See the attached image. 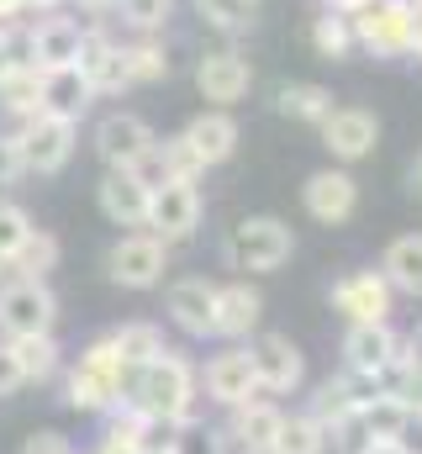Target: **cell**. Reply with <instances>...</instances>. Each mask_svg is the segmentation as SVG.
<instances>
[{
  "mask_svg": "<svg viewBox=\"0 0 422 454\" xmlns=\"http://www.w3.org/2000/svg\"><path fill=\"white\" fill-rule=\"evenodd\" d=\"M21 5H59V0H21Z\"/></svg>",
  "mask_w": 422,
  "mask_h": 454,
  "instance_id": "681fc988",
  "label": "cell"
},
{
  "mask_svg": "<svg viewBox=\"0 0 422 454\" xmlns=\"http://www.w3.org/2000/svg\"><path fill=\"white\" fill-rule=\"evenodd\" d=\"M148 148H153V127L132 112H111L96 127V153L106 159V169H132Z\"/></svg>",
  "mask_w": 422,
  "mask_h": 454,
  "instance_id": "d6986e66",
  "label": "cell"
},
{
  "mask_svg": "<svg viewBox=\"0 0 422 454\" xmlns=\"http://www.w3.org/2000/svg\"><path fill=\"white\" fill-rule=\"evenodd\" d=\"M327 301H332V312L343 323H391V312H396V291L386 286L380 270H348V275H338L332 291H327Z\"/></svg>",
  "mask_w": 422,
  "mask_h": 454,
  "instance_id": "9c48e42d",
  "label": "cell"
},
{
  "mask_svg": "<svg viewBox=\"0 0 422 454\" xmlns=\"http://www.w3.org/2000/svg\"><path fill=\"white\" fill-rule=\"evenodd\" d=\"M238 454H243V450H238Z\"/></svg>",
  "mask_w": 422,
  "mask_h": 454,
  "instance_id": "f5cc1de1",
  "label": "cell"
},
{
  "mask_svg": "<svg viewBox=\"0 0 422 454\" xmlns=\"http://www.w3.org/2000/svg\"><path fill=\"white\" fill-rule=\"evenodd\" d=\"M180 137H185V148L201 159V169H216V164H227V159L238 153V137H243V132H238L232 112H216V106H211V112L191 116Z\"/></svg>",
  "mask_w": 422,
  "mask_h": 454,
  "instance_id": "603a6c76",
  "label": "cell"
},
{
  "mask_svg": "<svg viewBox=\"0 0 422 454\" xmlns=\"http://www.w3.org/2000/svg\"><path fill=\"white\" fill-rule=\"evenodd\" d=\"M312 48H316V59H327V64H343L354 53V21H348V11H327L322 5V16L312 21Z\"/></svg>",
  "mask_w": 422,
  "mask_h": 454,
  "instance_id": "4dcf8cb0",
  "label": "cell"
},
{
  "mask_svg": "<svg viewBox=\"0 0 422 454\" xmlns=\"http://www.w3.org/2000/svg\"><path fill=\"white\" fill-rule=\"evenodd\" d=\"M169 454H238V450L227 444L222 428H201V423H191V428L169 444Z\"/></svg>",
  "mask_w": 422,
  "mask_h": 454,
  "instance_id": "ab89813d",
  "label": "cell"
},
{
  "mask_svg": "<svg viewBox=\"0 0 422 454\" xmlns=\"http://www.w3.org/2000/svg\"><path fill=\"white\" fill-rule=\"evenodd\" d=\"M116 5H121V21L132 32H143V37H153L169 21V11H175V0H116Z\"/></svg>",
  "mask_w": 422,
  "mask_h": 454,
  "instance_id": "74e56055",
  "label": "cell"
},
{
  "mask_svg": "<svg viewBox=\"0 0 422 454\" xmlns=\"http://www.w3.org/2000/svg\"><path fill=\"white\" fill-rule=\"evenodd\" d=\"M106 270H111L116 286H127V291H148V286H159L164 270H169V243H159L153 232H127V238L111 243Z\"/></svg>",
  "mask_w": 422,
  "mask_h": 454,
  "instance_id": "4fadbf2b",
  "label": "cell"
},
{
  "mask_svg": "<svg viewBox=\"0 0 422 454\" xmlns=\"http://www.w3.org/2000/svg\"><path fill=\"white\" fill-rule=\"evenodd\" d=\"M21 386V370H16V354L11 348H0V396H11Z\"/></svg>",
  "mask_w": 422,
  "mask_h": 454,
  "instance_id": "7bdbcfd3",
  "label": "cell"
},
{
  "mask_svg": "<svg viewBox=\"0 0 422 454\" xmlns=\"http://www.w3.org/2000/svg\"><path fill=\"white\" fill-rule=\"evenodd\" d=\"M127 74H132V85H153V80H164V74H169V48L153 43V37L127 43Z\"/></svg>",
  "mask_w": 422,
  "mask_h": 454,
  "instance_id": "836d02e7",
  "label": "cell"
},
{
  "mask_svg": "<svg viewBox=\"0 0 422 454\" xmlns=\"http://www.w3.org/2000/svg\"><path fill=\"white\" fill-rule=\"evenodd\" d=\"M106 343H111V354H116L127 370H137V364H148L153 354H164V348H169V343H164V333H159L153 323H127V328L106 333Z\"/></svg>",
  "mask_w": 422,
  "mask_h": 454,
  "instance_id": "f546056e",
  "label": "cell"
},
{
  "mask_svg": "<svg viewBox=\"0 0 422 454\" xmlns=\"http://www.w3.org/2000/svg\"><path fill=\"white\" fill-rule=\"evenodd\" d=\"M74 116H59V112H32L21 137H16V153H21V169H37V175H59L69 159H74Z\"/></svg>",
  "mask_w": 422,
  "mask_h": 454,
  "instance_id": "52a82bcc",
  "label": "cell"
},
{
  "mask_svg": "<svg viewBox=\"0 0 422 454\" xmlns=\"http://www.w3.org/2000/svg\"><path fill=\"white\" fill-rule=\"evenodd\" d=\"M127 364L111 354V343H90V354L80 359V370L69 375V407L80 412H111L121 396H127Z\"/></svg>",
  "mask_w": 422,
  "mask_h": 454,
  "instance_id": "5b68a950",
  "label": "cell"
},
{
  "mask_svg": "<svg viewBox=\"0 0 422 454\" xmlns=\"http://www.w3.org/2000/svg\"><path fill=\"white\" fill-rule=\"evenodd\" d=\"M248 359H254V375H259V391L264 396H296L307 386V354L291 333H254L248 339Z\"/></svg>",
  "mask_w": 422,
  "mask_h": 454,
  "instance_id": "8992f818",
  "label": "cell"
},
{
  "mask_svg": "<svg viewBox=\"0 0 422 454\" xmlns=\"http://www.w3.org/2000/svg\"><path fill=\"white\" fill-rule=\"evenodd\" d=\"M370 454H412L407 444H370Z\"/></svg>",
  "mask_w": 422,
  "mask_h": 454,
  "instance_id": "bcb514c9",
  "label": "cell"
},
{
  "mask_svg": "<svg viewBox=\"0 0 422 454\" xmlns=\"http://www.w3.org/2000/svg\"><path fill=\"white\" fill-rule=\"evenodd\" d=\"M59 317V301L43 280H16L0 291V328L11 339H32V333H48Z\"/></svg>",
  "mask_w": 422,
  "mask_h": 454,
  "instance_id": "9a60e30c",
  "label": "cell"
},
{
  "mask_svg": "<svg viewBox=\"0 0 422 454\" xmlns=\"http://www.w3.org/2000/svg\"><path fill=\"white\" fill-rule=\"evenodd\" d=\"M21 64H27V48H21L11 32H0V85H5V80L21 69Z\"/></svg>",
  "mask_w": 422,
  "mask_h": 454,
  "instance_id": "60d3db41",
  "label": "cell"
},
{
  "mask_svg": "<svg viewBox=\"0 0 422 454\" xmlns=\"http://www.w3.org/2000/svg\"><path fill=\"white\" fill-rule=\"evenodd\" d=\"M148 454H169V450H148Z\"/></svg>",
  "mask_w": 422,
  "mask_h": 454,
  "instance_id": "f907efd6",
  "label": "cell"
},
{
  "mask_svg": "<svg viewBox=\"0 0 422 454\" xmlns=\"http://www.w3.org/2000/svg\"><path fill=\"white\" fill-rule=\"evenodd\" d=\"M5 348L16 354V370H21V380H48V375L59 370V343L48 339V333H32V339H11Z\"/></svg>",
  "mask_w": 422,
  "mask_h": 454,
  "instance_id": "d6a6232c",
  "label": "cell"
},
{
  "mask_svg": "<svg viewBox=\"0 0 422 454\" xmlns=\"http://www.w3.org/2000/svg\"><path fill=\"white\" fill-rule=\"evenodd\" d=\"M137 418H148L153 428H191L196 423V402H201V375L180 348L153 354L148 364H137L127 375V396H121Z\"/></svg>",
  "mask_w": 422,
  "mask_h": 454,
  "instance_id": "6da1fadb",
  "label": "cell"
},
{
  "mask_svg": "<svg viewBox=\"0 0 422 454\" xmlns=\"http://www.w3.org/2000/svg\"><path fill=\"white\" fill-rule=\"evenodd\" d=\"M412 0H364L359 11H348L354 21V53H370L380 64L407 59V37H412Z\"/></svg>",
  "mask_w": 422,
  "mask_h": 454,
  "instance_id": "277c9868",
  "label": "cell"
},
{
  "mask_svg": "<svg viewBox=\"0 0 422 454\" xmlns=\"http://www.w3.org/2000/svg\"><path fill=\"white\" fill-rule=\"evenodd\" d=\"M280 423H285V407L275 402V396H248V402H238V407H227V444L243 454H270L275 444V434H280Z\"/></svg>",
  "mask_w": 422,
  "mask_h": 454,
  "instance_id": "2e32d148",
  "label": "cell"
},
{
  "mask_svg": "<svg viewBox=\"0 0 422 454\" xmlns=\"http://www.w3.org/2000/svg\"><path fill=\"white\" fill-rule=\"evenodd\" d=\"M21 169V153H16V137H0V185Z\"/></svg>",
  "mask_w": 422,
  "mask_h": 454,
  "instance_id": "ee69618b",
  "label": "cell"
},
{
  "mask_svg": "<svg viewBox=\"0 0 422 454\" xmlns=\"http://www.w3.org/2000/svg\"><path fill=\"white\" fill-rule=\"evenodd\" d=\"M332 106H338L332 90L316 85V80H291V85L275 90V112L285 116V121H301V127H322Z\"/></svg>",
  "mask_w": 422,
  "mask_h": 454,
  "instance_id": "4316f807",
  "label": "cell"
},
{
  "mask_svg": "<svg viewBox=\"0 0 422 454\" xmlns=\"http://www.w3.org/2000/svg\"><path fill=\"white\" fill-rule=\"evenodd\" d=\"M412 5H422V0H412Z\"/></svg>",
  "mask_w": 422,
  "mask_h": 454,
  "instance_id": "816d5d0a",
  "label": "cell"
},
{
  "mask_svg": "<svg viewBox=\"0 0 422 454\" xmlns=\"http://www.w3.org/2000/svg\"><path fill=\"white\" fill-rule=\"evenodd\" d=\"M32 238V223H27V212L21 207H11V201H0V270L21 254V243Z\"/></svg>",
  "mask_w": 422,
  "mask_h": 454,
  "instance_id": "f35d334b",
  "label": "cell"
},
{
  "mask_svg": "<svg viewBox=\"0 0 422 454\" xmlns=\"http://www.w3.org/2000/svg\"><path fill=\"white\" fill-rule=\"evenodd\" d=\"M301 207L316 227H343L359 217V180L354 169L343 164H327V169H312L307 185H301Z\"/></svg>",
  "mask_w": 422,
  "mask_h": 454,
  "instance_id": "30bf717a",
  "label": "cell"
},
{
  "mask_svg": "<svg viewBox=\"0 0 422 454\" xmlns=\"http://www.w3.org/2000/svg\"><path fill=\"white\" fill-rule=\"evenodd\" d=\"M80 53H85V32L69 16H48L27 37V64L32 69H69V64H80Z\"/></svg>",
  "mask_w": 422,
  "mask_h": 454,
  "instance_id": "44dd1931",
  "label": "cell"
},
{
  "mask_svg": "<svg viewBox=\"0 0 422 454\" xmlns=\"http://www.w3.org/2000/svg\"><path fill=\"white\" fill-rule=\"evenodd\" d=\"M316 132H322V148L332 153V164L354 169V164H364L380 148V132L386 127H380V116L370 112V106H332Z\"/></svg>",
  "mask_w": 422,
  "mask_h": 454,
  "instance_id": "ba28073f",
  "label": "cell"
},
{
  "mask_svg": "<svg viewBox=\"0 0 422 454\" xmlns=\"http://www.w3.org/2000/svg\"><path fill=\"white\" fill-rule=\"evenodd\" d=\"M338 354H343V375H354L364 386H396L402 333L391 323H348Z\"/></svg>",
  "mask_w": 422,
  "mask_h": 454,
  "instance_id": "3957f363",
  "label": "cell"
},
{
  "mask_svg": "<svg viewBox=\"0 0 422 454\" xmlns=\"http://www.w3.org/2000/svg\"><path fill=\"white\" fill-rule=\"evenodd\" d=\"M80 74H85L90 96H121V90H132V74H127V48L101 43V37H85Z\"/></svg>",
  "mask_w": 422,
  "mask_h": 454,
  "instance_id": "d4e9b609",
  "label": "cell"
},
{
  "mask_svg": "<svg viewBox=\"0 0 422 454\" xmlns=\"http://www.w3.org/2000/svg\"><path fill=\"white\" fill-rule=\"evenodd\" d=\"M37 90H43V69H32V64H21L5 85H0V96H5V112H43L37 106Z\"/></svg>",
  "mask_w": 422,
  "mask_h": 454,
  "instance_id": "8d00e7d4",
  "label": "cell"
},
{
  "mask_svg": "<svg viewBox=\"0 0 422 454\" xmlns=\"http://www.w3.org/2000/svg\"><path fill=\"white\" fill-rule=\"evenodd\" d=\"M196 90H201V101H211L216 112H232L238 101H248V90H254L248 53H238V48H207L196 59Z\"/></svg>",
  "mask_w": 422,
  "mask_h": 454,
  "instance_id": "8fae6325",
  "label": "cell"
},
{
  "mask_svg": "<svg viewBox=\"0 0 422 454\" xmlns=\"http://www.w3.org/2000/svg\"><path fill=\"white\" fill-rule=\"evenodd\" d=\"M270 454H327V428L316 418H307V412H285Z\"/></svg>",
  "mask_w": 422,
  "mask_h": 454,
  "instance_id": "1f68e13d",
  "label": "cell"
},
{
  "mask_svg": "<svg viewBox=\"0 0 422 454\" xmlns=\"http://www.w3.org/2000/svg\"><path fill=\"white\" fill-rule=\"evenodd\" d=\"M407 59H412V64H422V5H418V16H412V37H407Z\"/></svg>",
  "mask_w": 422,
  "mask_h": 454,
  "instance_id": "f6af8a7d",
  "label": "cell"
},
{
  "mask_svg": "<svg viewBox=\"0 0 422 454\" xmlns=\"http://www.w3.org/2000/svg\"><path fill=\"white\" fill-rule=\"evenodd\" d=\"M53 259H59V238H48V232L32 227V238L21 243V254H16L11 264L21 270V280H43V275L53 270Z\"/></svg>",
  "mask_w": 422,
  "mask_h": 454,
  "instance_id": "d590c367",
  "label": "cell"
},
{
  "mask_svg": "<svg viewBox=\"0 0 422 454\" xmlns=\"http://www.w3.org/2000/svg\"><path fill=\"white\" fill-rule=\"evenodd\" d=\"M259 11H264V0H196V16L207 21L211 32H222V37H243V32H254Z\"/></svg>",
  "mask_w": 422,
  "mask_h": 454,
  "instance_id": "f1b7e54d",
  "label": "cell"
},
{
  "mask_svg": "<svg viewBox=\"0 0 422 454\" xmlns=\"http://www.w3.org/2000/svg\"><path fill=\"white\" fill-rule=\"evenodd\" d=\"M21 454H74V450H69L64 434H32V439L21 444Z\"/></svg>",
  "mask_w": 422,
  "mask_h": 454,
  "instance_id": "b9f144b4",
  "label": "cell"
},
{
  "mask_svg": "<svg viewBox=\"0 0 422 454\" xmlns=\"http://www.w3.org/2000/svg\"><path fill=\"white\" fill-rule=\"evenodd\" d=\"M354 418L364 423V434H370L375 444H407V434H412V423H418V407H412L396 386H380V391H370V396L359 402Z\"/></svg>",
  "mask_w": 422,
  "mask_h": 454,
  "instance_id": "ac0fdd59",
  "label": "cell"
},
{
  "mask_svg": "<svg viewBox=\"0 0 422 454\" xmlns=\"http://www.w3.org/2000/svg\"><path fill=\"white\" fill-rule=\"evenodd\" d=\"M153 148H159V164H164V185H169V180H201V175H207V169H201V159L185 148V137H180V132H175V137H159Z\"/></svg>",
  "mask_w": 422,
  "mask_h": 454,
  "instance_id": "e575fe53",
  "label": "cell"
},
{
  "mask_svg": "<svg viewBox=\"0 0 422 454\" xmlns=\"http://www.w3.org/2000/svg\"><path fill=\"white\" fill-rule=\"evenodd\" d=\"M412 196L422 201V153H418V164H412Z\"/></svg>",
  "mask_w": 422,
  "mask_h": 454,
  "instance_id": "7dc6e473",
  "label": "cell"
},
{
  "mask_svg": "<svg viewBox=\"0 0 422 454\" xmlns=\"http://www.w3.org/2000/svg\"><path fill=\"white\" fill-rule=\"evenodd\" d=\"M201 212H207L201 185L196 180H169V185H159L148 196V232L159 243H185V238H196Z\"/></svg>",
  "mask_w": 422,
  "mask_h": 454,
  "instance_id": "7c38bea8",
  "label": "cell"
},
{
  "mask_svg": "<svg viewBox=\"0 0 422 454\" xmlns=\"http://www.w3.org/2000/svg\"><path fill=\"white\" fill-rule=\"evenodd\" d=\"M264 323V296L248 280H227L216 286V312H211V339L227 343H248Z\"/></svg>",
  "mask_w": 422,
  "mask_h": 454,
  "instance_id": "e0dca14e",
  "label": "cell"
},
{
  "mask_svg": "<svg viewBox=\"0 0 422 454\" xmlns=\"http://www.w3.org/2000/svg\"><path fill=\"white\" fill-rule=\"evenodd\" d=\"M85 101H90V85H85L80 64H69V69H43V90H37V106H43V112L80 116Z\"/></svg>",
  "mask_w": 422,
  "mask_h": 454,
  "instance_id": "83f0119b",
  "label": "cell"
},
{
  "mask_svg": "<svg viewBox=\"0 0 422 454\" xmlns=\"http://www.w3.org/2000/svg\"><path fill=\"white\" fill-rule=\"evenodd\" d=\"M380 275H386V286H391L396 296L422 301V232H402V238L386 243V254H380Z\"/></svg>",
  "mask_w": 422,
  "mask_h": 454,
  "instance_id": "484cf974",
  "label": "cell"
},
{
  "mask_svg": "<svg viewBox=\"0 0 422 454\" xmlns=\"http://www.w3.org/2000/svg\"><path fill=\"white\" fill-rule=\"evenodd\" d=\"M291 254H296V232H291V223H280L270 212L238 217L222 238V259L238 275H275L291 264Z\"/></svg>",
  "mask_w": 422,
  "mask_h": 454,
  "instance_id": "7a4b0ae2",
  "label": "cell"
},
{
  "mask_svg": "<svg viewBox=\"0 0 422 454\" xmlns=\"http://www.w3.org/2000/svg\"><path fill=\"white\" fill-rule=\"evenodd\" d=\"M101 212H106V223H116V227H148V185L132 175V169H106V180H101Z\"/></svg>",
  "mask_w": 422,
  "mask_h": 454,
  "instance_id": "cb8c5ba5",
  "label": "cell"
},
{
  "mask_svg": "<svg viewBox=\"0 0 422 454\" xmlns=\"http://www.w3.org/2000/svg\"><path fill=\"white\" fill-rule=\"evenodd\" d=\"M201 391H207V402H216V407H238L248 396H264L259 391V375H254V359H248V343H227V348L211 354L207 370H201Z\"/></svg>",
  "mask_w": 422,
  "mask_h": 454,
  "instance_id": "5bb4252c",
  "label": "cell"
},
{
  "mask_svg": "<svg viewBox=\"0 0 422 454\" xmlns=\"http://www.w3.org/2000/svg\"><path fill=\"white\" fill-rule=\"evenodd\" d=\"M164 307H169V317H175V328H180L185 339H211L216 286H211L207 275H185V280H175L169 296H164Z\"/></svg>",
  "mask_w": 422,
  "mask_h": 454,
  "instance_id": "ffe728a7",
  "label": "cell"
},
{
  "mask_svg": "<svg viewBox=\"0 0 422 454\" xmlns=\"http://www.w3.org/2000/svg\"><path fill=\"white\" fill-rule=\"evenodd\" d=\"M85 5H96V11H106V5H116V0H85Z\"/></svg>",
  "mask_w": 422,
  "mask_h": 454,
  "instance_id": "c3c4849f",
  "label": "cell"
},
{
  "mask_svg": "<svg viewBox=\"0 0 422 454\" xmlns=\"http://www.w3.org/2000/svg\"><path fill=\"white\" fill-rule=\"evenodd\" d=\"M370 391H380V386H364V380H354V375H343V370H338V375L316 380L301 412H307V418H316V423H322V428L332 434L338 423H348V418L359 412V402H364Z\"/></svg>",
  "mask_w": 422,
  "mask_h": 454,
  "instance_id": "7402d4cb",
  "label": "cell"
}]
</instances>
